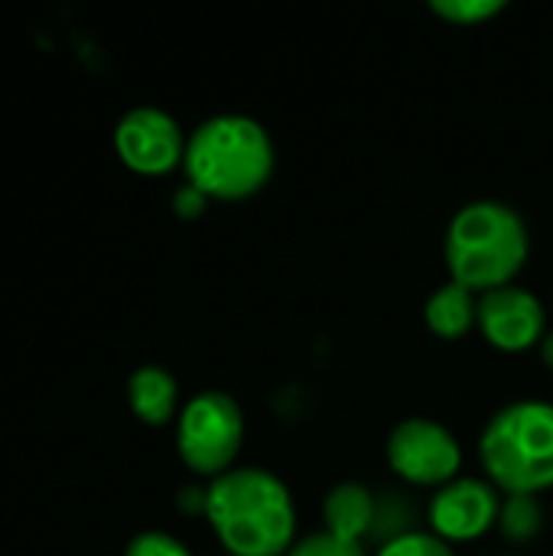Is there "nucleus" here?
Listing matches in <instances>:
<instances>
[{"label":"nucleus","mask_w":553,"mask_h":556,"mask_svg":"<svg viewBox=\"0 0 553 556\" xmlns=\"http://www.w3.org/2000/svg\"><path fill=\"white\" fill-rule=\"evenodd\" d=\"M499 525L508 538L515 541H528L538 534L541 528V508L531 495H508V502L502 505Z\"/></svg>","instance_id":"obj_14"},{"label":"nucleus","mask_w":553,"mask_h":556,"mask_svg":"<svg viewBox=\"0 0 553 556\" xmlns=\"http://www.w3.org/2000/svg\"><path fill=\"white\" fill-rule=\"evenodd\" d=\"M375 556H456L453 547L433 531H404L385 541Z\"/></svg>","instance_id":"obj_15"},{"label":"nucleus","mask_w":553,"mask_h":556,"mask_svg":"<svg viewBox=\"0 0 553 556\" xmlns=\"http://www.w3.org/2000/svg\"><path fill=\"white\" fill-rule=\"evenodd\" d=\"M502 498L489 479H453L450 485L437 489L427 508L430 531L447 544H469L489 534L499 525Z\"/></svg>","instance_id":"obj_8"},{"label":"nucleus","mask_w":553,"mask_h":556,"mask_svg":"<svg viewBox=\"0 0 553 556\" xmlns=\"http://www.w3.org/2000/svg\"><path fill=\"white\" fill-rule=\"evenodd\" d=\"M424 319H427V329L447 342L466 339L479 323V296L466 290L463 283L447 280L443 287L430 293L424 306Z\"/></svg>","instance_id":"obj_11"},{"label":"nucleus","mask_w":553,"mask_h":556,"mask_svg":"<svg viewBox=\"0 0 553 556\" xmlns=\"http://www.w3.org/2000/svg\"><path fill=\"white\" fill-rule=\"evenodd\" d=\"M388 466L398 479L420 489H443L460 479L463 469V446L460 440L430 417H407L401 420L385 443Z\"/></svg>","instance_id":"obj_6"},{"label":"nucleus","mask_w":553,"mask_h":556,"mask_svg":"<svg viewBox=\"0 0 553 556\" xmlns=\"http://www.w3.org/2000/svg\"><path fill=\"white\" fill-rule=\"evenodd\" d=\"M476 329L492 349L515 355V352L538 349L551 326H548V309L541 296L518 283H508L479 296Z\"/></svg>","instance_id":"obj_7"},{"label":"nucleus","mask_w":553,"mask_h":556,"mask_svg":"<svg viewBox=\"0 0 553 556\" xmlns=\"http://www.w3.org/2000/svg\"><path fill=\"white\" fill-rule=\"evenodd\" d=\"M479 459L489 482L505 495L553 489V404L515 401L482 430Z\"/></svg>","instance_id":"obj_4"},{"label":"nucleus","mask_w":553,"mask_h":556,"mask_svg":"<svg viewBox=\"0 0 553 556\" xmlns=\"http://www.w3.org/2000/svg\"><path fill=\"white\" fill-rule=\"evenodd\" d=\"M287 556H365V547L355 541H342L329 531H319V534L297 541Z\"/></svg>","instance_id":"obj_16"},{"label":"nucleus","mask_w":553,"mask_h":556,"mask_svg":"<svg viewBox=\"0 0 553 556\" xmlns=\"http://www.w3.org/2000/svg\"><path fill=\"white\" fill-rule=\"evenodd\" d=\"M430 10L453 26H482L505 10L502 0H433Z\"/></svg>","instance_id":"obj_13"},{"label":"nucleus","mask_w":553,"mask_h":556,"mask_svg":"<svg viewBox=\"0 0 553 556\" xmlns=\"http://www.w3.org/2000/svg\"><path fill=\"white\" fill-rule=\"evenodd\" d=\"M244 443V414L238 401L225 391L196 394L176 424V446L183 463L196 476L218 479L235 469V459Z\"/></svg>","instance_id":"obj_5"},{"label":"nucleus","mask_w":553,"mask_h":556,"mask_svg":"<svg viewBox=\"0 0 553 556\" xmlns=\"http://www.w3.org/2000/svg\"><path fill=\"white\" fill-rule=\"evenodd\" d=\"M205 518L231 556H287L297 544L293 495L261 466H238L212 479Z\"/></svg>","instance_id":"obj_1"},{"label":"nucleus","mask_w":553,"mask_h":556,"mask_svg":"<svg viewBox=\"0 0 553 556\" xmlns=\"http://www.w3.org/2000/svg\"><path fill=\"white\" fill-rule=\"evenodd\" d=\"M127 394H130L134 414H137L143 424L163 427V424H169V417L176 414L179 388H176L173 375L163 371V368H156V365H147V368H140V371H134V378H130V384H127Z\"/></svg>","instance_id":"obj_12"},{"label":"nucleus","mask_w":553,"mask_h":556,"mask_svg":"<svg viewBox=\"0 0 553 556\" xmlns=\"http://www.w3.org/2000/svg\"><path fill=\"white\" fill-rule=\"evenodd\" d=\"M127 556H192L176 538L169 534H160V531H150V534H140L130 541Z\"/></svg>","instance_id":"obj_17"},{"label":"nucleus","mask_w":553,"mask_h":556,"mask_svg":"<svg viewBox=\"0 0 553 556\" xmlns=\"http://www.w3.org/2000/svg\"><path fill=\"white\" fill-rule=\"evenodd\" d=\"M375 515H378L375 495L362 482H339V485L329 489V495L323 502L326 531L342 538V541L362 544V538L375 525Z\"/></svg>","instance_id":"obj_10"},{"label":"nucleus","mask_w":553,"mask_h":556,"mask_svg":"<svg viewBox=\"0 0 553 556\" xmlns=\"http://www.w3.org/2000/svg\"><path fill=\"white\" fill-rule=\"evenodd\" d=\"M443 254L450 280L482 296L515 283L528 264L531 235L512 205L499 199H476L450 218Z\"/></svg>","instance_id":"obj_2"},{"label":"nucleus","mask_w":553,"mask_h":556,"mask_svg":"<svg viewBox=\"0 0 553 556\" xmlns=\"http://www.w3.org/2000/svg\"><path fill=\"white\" fill-rule=\"evenodd\" d=\"M114 147L121 160L143 176L169 173L186 156V140L179 124L160 108H134L114 130Z\"/></svg>","instance_id":"obj_9"},{"label":"nucleus","mask_w":553,"mask_h":556,"mask_svg":"<svg viewBox=\"0 0 553 556\" xmlns=\"http://www.w3.org/2000/svg\"><path fill=\"white\" fill-rule=\"evenodd\" d=\"M274 140L267 127L248 114H215L186 140L189 186L209 199L238 202L261 192L274 176Z\"/></svg>","instance_id":"obj_3"},{"label":"nucleus","mask_w":553,"mask_h":556,"mask_svg":"<svg viewBox=\"0 0 553 556\" xmlns=\"http://www.w3.org/2000/svg\"><path fill=\"white\" fill-rule=\"evenodd\" d=\"M538 355H541L544 368H548V371H553V329H548V336L541 339V345H538Z\"/></svg>","instance_id":"obj_19"},{"label":"nucleus","mask_w":553,"mask_h":556,"mask_svg":"<svg viewBox=\"0 0 553 556\" xmlns=\"http://www.w3.org/2000/svg\"><path fill=\"white\" fill-rule=\"evenodd\" d=\"M205 202H209L205 192H199L196 186H183V189L176 192V199H173V208H176L179 218H196V215H202Z\"/></svg>","instance_id":"obj_18"}]
</instances>
